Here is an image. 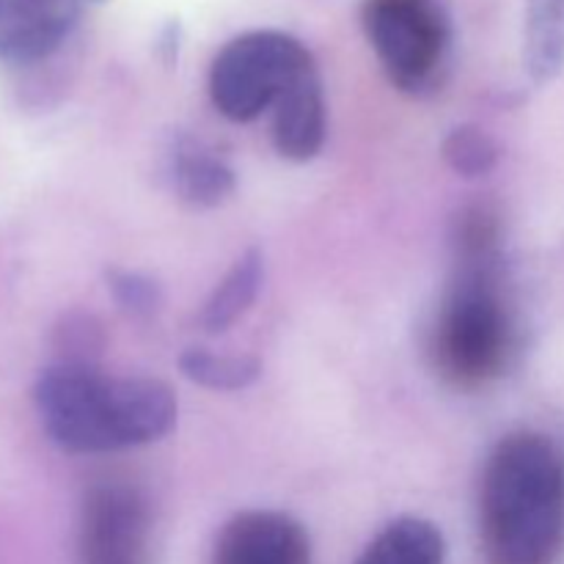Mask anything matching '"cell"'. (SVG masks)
I'll use <instances>...</instances> for the list:
<instances>
[{
  "mask_svg": "<svg viewBox=\"0 0 564 564\" xmlns=\"http://www.w3.org/2000/svg\"><path fill=\"white\" fill-rule=\"evenodd\" d=\"M273 147L292 163H306L323 149L328 132L323 77L317 66L297 77L295 86L279 99L273 110Z\"/></svg>",
  "mask_w": 564,
  "mask_h": 564,
  "instance_id": "obj_9",
  "label": "cell"
},
{
  "mask_svg": "<svg viewBox=\"0 0 564 564\" xmlns=\"http://www.w3.org/2000/svg\"><path fill=\"white\" fill-rule=\"evenodd\" d=\"M262 281L264 257L262 251L251 248V251H246L231 264L229 273L218 281L213 295L207 297V303L202 308V317H198L202 328L207 334H224V330H229L237 319H242L251 312L253 301H257L259 290H262Z\"/></svg>",
  "mask_w": 564,
  "mask_h": 564,
  "instance_id": "obj_11",
  "label": "cell"
},
{
  "mask_svg": "<svg viewBox=\"0 0 564 564\" xmlns=\"http://www.w3.org/2000/svg\"><path fill=\"white\" fill-rule=\"evenodd\" d=\"M110 290H113L119 306L135 317H149L160 306V286L147 275L132 273V270H113Z\"/></svg>",
  "mask_w": 564,
  "mask_h": 564,
  "instance_id": "obj_16",
  "label": "cell"
},
{
  "mask_svg": "<svg viewBox=\"0 0 564 564\" xmlns=\"http://www.w3.org/2000/svg\"><path fill=\"white\" fill-rule=\"evenodd\" d=\"M444 160L455 174L466 176V180H477V176L494 171L496 160H499V147L482 127L463 124L446 135Z\"/></svg>",
  "mask_w": 564,
  "mask_h": 564,
  "instance_id": "obj_15",
  "label": "cell"
},
{
  "mask_svg": "<svg viewBox=\"0 0 564 564\" xmlns=\"http://www.w3.org/2000/svg\"><path fill=\"white\" fill-rule=\"evenodd\" d=\"M33 402L53 444L72 455L154 444L176 424V397L163 380L108 375L80 361L47 369Z\"/></svg>",
  "mask_w": 564,
  "mask_h": 564,
  "instance_id": "obj_3",
  "label": "cell"
},
{
  "mask_svg": "<svg viewBox=\"0 0 564 564\" xmlns=\"http://www.w3.org/2000/svg\"><path fill=\"white\" fill-rule=\"evenodd\" d=\"M452 246L455 264L430 325L427 352L444 383L477 391L507 372L518 345L494 209L468 207Z\"/></svg>",
  "mask_w": 564,
  "mask_h": 564,
  "instance_id": "obj_1",
  "label": "cell"
},
{
  "mask_svg": "<svg viewBox=\"0 0 564 564\" xmlns=\"http://www.w3.org/2000/svg\"><path fill=\"white\" fill-rule=\"evenodd\" d=\"M523 64L534 83H549L564 69V0H527Z\"/></svg>",
  "mask_w": 564,
  "mask_h": 564,
  "instance_id": "obj_13",
  "label": "cell"
},
{
  "mask_svg": "<svg viewBox=\"0 0 564 564\" xmlns=\"http://www.w3.org/2000/svg\"><path fill=\"white\" fill-rule=\"evenodd\" d=\"M312 53L281 31H251L231 39L209 66V97L229 121L259 119L306 75Z\"/></svg>",
  "mask_w": 564,
  "mask_h": 564,
  "instance_id": "obj_4",
  "label": "cell"
},
{
  "mask_svg": "<svg viewBox=\"0 0 564 564\" xmlns=\"http://www.w3.org/2000/svg\"><path fill=\"white\" fill-rule=\"evenodd\" d=\"M213 564H312V543L286 512L246 510L220 529Z\"/></svg>",
  "mask_w": 564,
  "mask_h": 564,
  "instance_id": "obj_7",
  "label": "cell"
},
{
  "mask_svg": "<svg viewBox=\"0 0 564 564\" xmlns=\"http://www.w3.org/2000/svg\"><path fill=\"white\" fill-rule=\"evenodd\" d=\"M152 518L141 490L102 482L88 490L80 518V564H149Z\"/></svg>",
  "mask_w": 564,
  "mask_h": 564,
  "instance_id": "obj_6",
  "label": "cell"
},
{
  "mask_svg": "<svg viewBox=\"0 0 564 564\" xmlns=\"http://www.w3.org/2000/svg\"><path fill=\"white\" fill-rule=\"evenodd\" d=\"M361 25L391 86L416 97L438 86L452 47L438 0H367Z\"/></svg>",
  "mask_w": 564,
  "mask_h": 564,
  "instance_id": "obj_5",
  "label": "cell"
},
{
  "mask_svg": "<svg viewBox=\"0 0 564 564\" xmlns=\"http://www.w3.org/2000/svg\"><path fill=\"white\" fill-rule=\"evenodd\" d=\"M356 564H446L444 534L424 518H397L367 545Z\"/></svg>",
  "mask_w": 564,
  "mask_h": 564,
  "instance_id": "obj_12",
  "label": "cell"
},
{
  "mask_svg": "<svg viewBox=\"0 0 564 564\" xmlns=\"http://www.w3.org/2000/svg\"><path fill=\"white\" fill-rule=\"evenodd\" d=\"M479 545L488 564H560L564 446L538 430L505 435L479 482Z\"/></svg>",
  "mask_w": 564,
  "mask_h": 564,
  "instance_id": "obj_2",
  "label": "cell"
},
{
  "mask_svg": "<svg viewBox=\"0 0 564 564\" xmlns=\"http://www.w3.org/2000/svg\"><path fill=\"white\" fill-rule=\"evenodd\" d=\"M169 174L174 191L193 207H218L235 193V171L209 143L180 135L169 152Z\"/></svg>",
  "mask_w": 564,
  "mask_h": 564,
  "instance_id": "obj_10",
  "label": "cell"
},
{
  "mask_svg": "<svg viewBox=\"0 0 564 564\" xmlns=\"http://www.w3.org/2000/svg\"><path fill=\"white\" fill-rule=\"evenodd\" d=\"M86 0H0V58H47L75 31Z\"/></svg>",
  "mask_w": 564,
  "mask_h": 564,
  "instance_id": "obj_8",
  "label": "cell"
},
{
  "mask_svg": "<svg viewBox=\"0 0 564 564\" xmlns=\"http://www.w3.org/2000/svg\"><path fill=\"white\" fill-rule=\"evenodd\" d=\"M180 369L187 380L213 391L248 389L262 372V364L253 356H229L213 352L207 347H191L180 358Z\"/></svg>",
  "mask_w": 564,
  "mask_h": 564,
  "instance_id": "obj_14",
  "label": "cell"
}]
</instances>
